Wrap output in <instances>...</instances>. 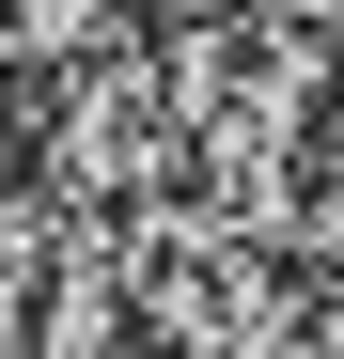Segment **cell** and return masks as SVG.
Listing matches in <instances>:
<instances>
[{
	"instance_id": "1",
	"label": "cell",
	"mask_w": 344,
	"mask_h": 359,
	"mask_svg": "<svg viewBox=\"0 0 344 359\" xmlns=\"http://www.w3.org/2000/svg\"><path fill=\"white\" fill-rule=\"evenodd\" d=\"M188 16H219V0H188Z\"/></svg>"
}]
</instances>
